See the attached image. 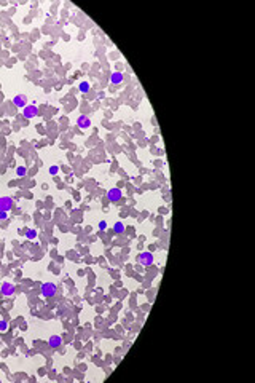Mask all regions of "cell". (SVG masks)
Masks as SVG:
<instances>
[{
    "label": "cell",
    "instance_id": "6da1fadb",
    "mask_svg": "<svg viewBox=\"0 0 255 383\" xmlns=\"http://www.w3.org/2000/svg\"><path fill=\"white\" fill-rule=\"evenodd\" d=\"M56 284L54 283H45L43 286H42V294L45 295V297H53L54 294H56Z\"/></svg>",
    "mask_w": 255,
    "mask_h": 383
},
{
    "label": "cell",
    "instance_id": "8992f818",
    "mask_svg": "<svg viewBox=\"0 0 255 383\" xmlns=\"http://www.w3.org/2000/svg\"><path fill=\"white\" fill-rule=\"evenodd\" d=\"M14 291H16V287H14V284H11V283H8V281H5V283L2 284V294H3V295H6V297H10V295H13V294H14Z\"/></svg>",
    "mask_w": 255,
    "mask_h": 383
},
{
    "label": "cell",
    "instance_id": "4fadbf2b",
    "mask_svg": "<svg viewBox=\"0 0 255 383\" xmlns=\"http://www.w3.org/2000/svg\"><path fill=\"white\" fill-rule=\"evenodd\" d=\"M16 174L19 176V177L26 176V174H27V168H26V166H19V168H18V169H16Z\"/></svg>",
    "mask_w": 255,
    "mask_h": 383
},
{
    "label": "cell",
    "instance_id": "7a4b0ae2",
    "mask_svg": "<svg viewBox=\"0 0 255 383\" xmlns=\"http://www.w3.org/2000/svg\"><path fill=\"white\" fill-rule=\"evenodd\" d=\"M121 197H123V193H121L120 189H110V190L107 192V198H109V201H112V203L120 201Z\"/></svg>",
    "mask_w": 255,
    "mask_h": 383
},
{
    "label": "cell",
    "instance_id": "3957f363",
    "mask_svg": "<svg viewBox=\"0 0 255 383\" xmlns=\"http://www.w3.org/2000/svg\"><path fill=\"white\" fill-rule=\"evenodd\" d=\"M37 114H39V110H37V107H35L34 104H27V106L23 109V115H24L26 118H34Z\"/></svg>",
    "mask_w": 255,
    "mask_h": 383
},
{
    "label": "cell",
    "instance_id": "5b68a950",
    "mask_svg": "<svg viewBox=\"0 0 255 383\" xmlns=\"http://www.w3.org/2000/svg\"><path fill=\"white\" fill-rule=\"evenodd\" d=\"M139 262L142 265H145V267L152 265L153 264V254L152 252H142V254L139 256Z\"/></svg>",
    "mask_w": 255,
    "mask_h": 383
},
{
    "label": "cell",
    "instance_id": "2e32d148",
    "mask_svg": "<svg viewBox=\"0 0 255 383\" xmlns=\"http://www.w3.org/2000/svg\"><path fill=\"white\" fill-rule=\"evenodd\" d=\"M58 173H59V168H58V166H51V168H50V174H51V176H56Z\"/></svg>",
    "mask_w": 255,
    "mask_h": 383
},
{
    "label": "cell",
    "instance_id": "30bf717a",
    "mask_svg": "<svg viewBox=\"0 0 255 383\" xmlns=\"http://www.w3.org/2000/svg\"><path fill=\"white\" fill-rule=\"evenodd\" d=\"M121 81H123V73L121 72H113L110 75V83H113V85H120Z\"/></svg>",
    "mask_w": 255,
    "mask_h": 383
},
{
    "label": "cell",
    "instance_id": "277c9868",
    "mask_svg": "<svg viewBox=\"0 0 255 383\" xmlns=\"http://www.w3.org/2000/svg\"><path fill=\"white\" fill-rule=\"evenodd\" d=\"M11 208H13V200L10 197H2L0 198V211L8 212Z\"/></svg>",
    "mask_w": 255,
    "mask_h": 383
},
{
    "label": "cell",
    "instance_id": "7c38bea8",
    "mask_svg": "<svg viewBox=\"0 0 255 383\" xmlns=\"http://www.w3.org/2000/svg\"><path fill=\"white\" fill-rule=\"evenodd\" d=\"M78 88H80L81 93H88V91H89V83H88V81H81Z\"/></svg>",
    "mask_w": 255,
    "mask_h": 383
},
{
    "label": "cell",
    "instance_id": "8fae6325",
    "mask_svg": "<svg viewBox=\"0 0 255 383\" xmlns=\"http://www.w3.org/2000/svg\"><path fill=\"white\" fill-rule=\"evenodd\" d=\"M113 228H115V233H118V235H120V233L125 231V223H123V222H117Z\"/></svg>",
    "mask_w": 255,
    "mask_h": 383
},
{
    "label": "cell",
    "instance_id": "e0dca14e",
    "mask_svg": "<svg viewBox=\"0 0 255 383\" xmlns=\"http://www.w3.org/2000/svg\"><path fill=\"white\" fill-rule=\"evenodd\" d=\"M99 228H101V230H105V228H107V222H105V220H101V222H99Z\"/></svg>",
    "mask_w": 255,
    "mask_h": 383
},
{
    "label": "cell",
    "instance_id": "52a82bcc",
    "mask_svg": "<svg viewBox=\"0 0 255 383\" xmlns=\"http://www.w3.org/2000/svg\"><path fill=\"white\" fill-rule=\"evenodd\" d=\"M77 125H78V128H81V129H86V128L91 126V120H89V117H86V115H80V117L77 118Z\"/></svg>",
    "mask_w": 255,
    "mask_h": 383
},
{
    "label": "cell",
    "instance_id": "9c48e42d",
    "mask_svg": "<svg viewBox=\"0 0 255 383\" xmlns=\"http://www.w3.org/2000/svg\"><path fill=\"white\" fill-rule=\"evenodd\" d=\"M48 343H50L51 348H59V345L62 343V339L59 337V335H51L50 340H48Z\"/></svg>",
    "mask_w": 255,
    "mask_h": 383
},
{
    "label": "cell",
    "instance_id": "5bb4252c",
    "mask_svg": "<svg viewBox=\"0 0 255 383\" xmlns=\"http://www.w3.org/2000/svg\"><path fill=\"white\" fill-rule=\"evenodd\" d=\"M26 236L29 238V239H34V238L37 236V231H35V230H27V231H26Z\"/></svg>",
    "mask_w": 255,
    "mask_h": 383
},
{
    "label": "cell",
    "instance_id": "ac0fdd59",
    "mask_svg": "<svg viewBox=\"0 0 255 383\" xmlns=\"http://www.w3.org/2000/svg\"><path fill=\"white\" fill-rule=\"evenodd\" d=\"M6 217H8V214L5 211H0V220H5Z\"/></svg>",
    "mask_w": 255,
    "mask_h": 383
},
{
    "label": "cell",
    "instance_id": "ba28073f",
    "mask_svg": "<svg viewBox=\"0 0 255 383\" xmlns=\"http://www.w3.org/2000/svg\"><path fill=\"white\" fill-rule=\"evenodd\" d=\"M13 102H14V106H16V107L24 109V107L27 106V98H26L24 94H18V96H14V98H13Z\"/></svg>",
    "mask_w": 255,
    "mask_h": 383
},
{
    "label": "cell",
    "instance_id": "9a60e30c",
    "mask_svg": "<svg viewBox=\"0 0 255 383\" xmlns=\"http://www.w3.org/2000/svg\"><path fill=\"white\" fill-rule=\"evenodd\" d=\"M6 327H8V324H6V321H3V319H0V332H3V331H6Z\"/></svg>",
    "mask_w": 255,
    "mask_h": 383
}]
</instances>
